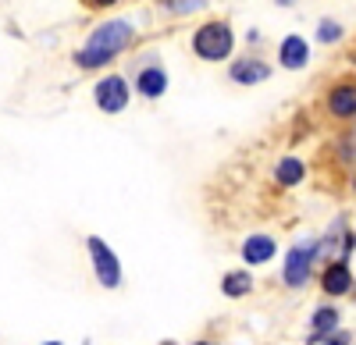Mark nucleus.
<instances>
[{"label": "nucleus", "mask_w": 356, "mask_h": 345, "mask_svg": "<svg viewBox=\"0 0 356 345\" xmlns=\"http://www.w3.org/2000/svg\"><path fill=\"white\" fill-rule=\"evenodd\" d=\"M267 75H271V68H267L264 61H235V65H232V78H235V82H243V85L264 82Z\"/></svg>", "instance_id": "9"}, {"label": "nucleus", "mask_w": 356, "mask_h": 345, "mask_svg": "<svg viewBox=\"0 0 356 345\" xmlns=\"http://www.w3.org/2000/svg\"><path fill=\"white\" fill-rule=\"evenodd\" d=\"M89 256H93V267H97V281L104 289H118L122 285V264H118L114 249L104 242V239H89Z\"/></svg>", "instance_id": "3"}, {"label": "nucleus", "mask_w": 356, "mask_h": 345, "mask_svg": "<svg viewBox=\"0 0 356 345\" xmlns=\"http://www.w3.org/2000/svg\"><path fill=\"white\" fill-rule=\"evenodd\" d=\"M129 103V85L122 75H107L97 82V107L107 110V114H118V110H125Z\"/></svg>", "instance_id": "5"}, {"label": "nucleus", "mask_w": 356, "mask_h": 345, "mask_svg": "<svg viewBox=\"0 0 356 345\" xmlns=\"http://www.w3.org/2000/svg\"><path fill=\"white\" fill-rule=\"evenodd\" d=\"M349 289H353V274H349V267L342 260L324 271V292L328 296H346Z\"/></svg>", "instance_id": "8"}, {"label": "nucleus", "mask_w": 356, "mask_h": 345, "mask_svg": "<svg viewBox=\"0 0 356 345\" xmlns=\"http://www.w3.org/2000/svg\"><path fill=\"white\" fill-rule=\"evenodd\" d=\"M328 107L339 114V118H353L356 114V85H339V90H332Z\"/></svg>", "instance_id": "10"}, {"label": "nucleus", "mask_w": 356, "mask_h": 345, "mask_svg": "<svg viewBox=\"0 0 356 345\" xmlns=\"http://www.w3.org/2000/svg\"><path fill=\"white\" fill-rule=\"evenodd\" d=\"M314 256H317V246L310 242V246H292V253L285 256V285H292V289H300V285H307V278H310V264H314Z\"/></svg>", "instance_id": "4"}, {"label": "nucleus", "mask_w": 356, "mask_h": 345, "mask_svg": "<svg viewBox=\"0 0 356 345\" xmlns=\"http://www.w3.org/2000/svg\"><path fill=\"white\" fill-rule=\"evenodd\" d=\"M275 175H278V182H282V185H296V182L303 178V164L296 160V157H285V160L278 164Z\"/></svg>", "instance_id": "14"}, {"label": "nucleus", "mask_w": 356, "mask_h": 345, "mask_svg": "<svg viewBox=\"0 0 356 345\" xmlns=\"http://www.w3.org/2000/svg\"><path fill=\"white\" fill-rule=\"evenodd\" d=\"M335 324H339V310L321 306L310 321V331H314V338H324V335H335Z\"/></svg>", "instance_id": "13"}, {"label": "nucleus", "mask_w": 356, "mask_h": 345, "mask_svg": "<svg viewBox=\"0 0 356 345\" xmlns=\"http://www.w3.org/2000/svg\"><path fill=\"white\" fill-rule=\"evenodd\" d=\"M314 345H349V335H324V338H314Z\"/></svg>", "instance_id": "16"}, {"label": "nucleus", "mask_w": 356, "mask_h": 345, "mask_svg": "<svg viewBox=\"0 0 356 345\" xmlns=\"http://www.w3.org/2000/svg\"><path fill=\"white\" fill-rule=\"evenodd\" d=\"M275 256V239L271 235H250L243 242V260L246 264H267Z\"/></svg>", "instance_id": "7"}, {"label": "nucleus", "mask_w": 356, "mask_h": 345, "mask_svg": "<svg viewBox=\"0 0 356 345\" xmlns=\"http://www.w3.org/2000/svg\"><path fill=\"white\" fill-rule=\"evenodd\" d=\"M339 36H342V28H339L335 22H328V18H324V22H321V40H324V43H335Z\"/></svg>", "instance_id": "15"}, {"label": "nucleus", "mask_w": 356, "mask_h": 345, "mask_svg": "<svg viewBox=\"0 0 356 345\" xmlns=\"http://www.w3.org/2000/svg\"><path fill=\"white\" fill-rule=\"evenodd\" d=\"M196 345H211V342H196Z\"/></svg>", "instance_id": "18"}, {"label": "nucleus", "mask_w": 356, "mask_h": 345, "mask_svg": "<svg viewBox=\"0 0 356 345\" xmlns=\"http://www.w3.org/2000/svg\"><path fill=\"white\" fill-rule=\"evenodd\" d=\"M86 4H93V8H111L114 0H86Z\"/></svg>", "instance_id": "17"}, {"label": "nucleus", "mask_w": 356, "mask_h": 345, "mask_svg": "<svg viewBox=\"0 0 356 345\" xmlns=\"http://www.w3.org/2000/svg\"><path fill=\"white\" fill-rule=\"evenodd\" d=\"M250 289H253L250 271H232V274H225V281H221V292H225V296H232V299L246 296Z\"/></svg>", "instance_id": "12"}, {"label": "nucleus", "mask_w": 356, "mask_h": 345, "mask_svg": "<svg viewBox=\"0 0 356 345\" xmlns=\"http://www.w3.org/2000/svg\"><path fill=\"white\" fill-rule=\"evenodd\" d=\"M132 43V25L125 18H114L93 28V36L86 40L82 50H75V65L79 68H100L107 61H114L118 53Z\"/></svg>", "instance_id": "1"}, {"label": "nucleus", "mask_w": 356, "mask_h": 345, "mask_svg": "<svg viewBox=\"0 0 356 345\" xmlns=\"http://www.w3.org/2000/svg\"><path fill=\"white\" fill-rule=\"evenodd\" d=\"M310 61V47H307V40L303 36H285L282 40V65L285 68H303Z\"/></svg>", "instance_id": "6"}, {"label": "nucleus", "mask_w": 356, "mask_h": 345, "mask_svg": "<svg viewBox=\"0 0 356 345\" xmlns=\"http://www.w3.org/2000/svg\"><path fill=\"white\" fill-rule=\"evenodd\" d=\"M136 85H139V93H143V96H150V100H154V96H161V93L168 90V75H164V68H146V71L139 75Z\"/></svg>", "instance_id": "11"}, {"label": "nucleus", "mask_w": 356, "mask_h": 345, "mask_svg": "<svg viewBox=\"0 0 356 345\" xmlns=\"http://www.w3.org/2000/svg\"><path fill=\"white\" fill-rule=\"evenodd\" d=\"M232 47H235V36H232V28L225 22H207L193 36V50L203 57V61H221V57L232 53Z\"/></svg>", "instance_id": "2"}]
</instances>
